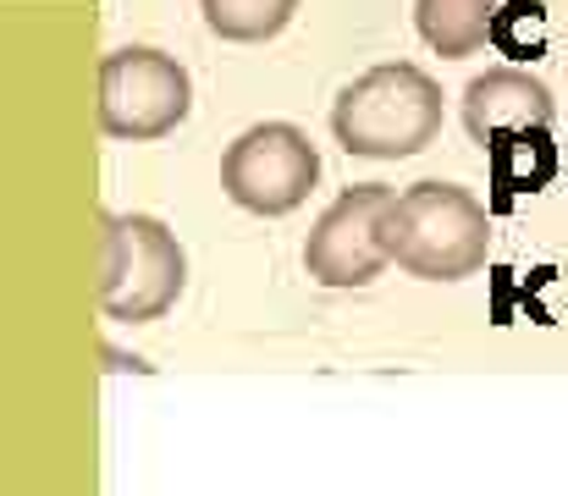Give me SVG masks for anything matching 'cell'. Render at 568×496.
Masks as SVG:
<instances>
[{"label":"cell","instance_id":"1","mask_svg":"<svg viewBox=\"0 0 568 496\" xmlns=\"http://www.w3.org/2000/svg\"><path fill=\"white\" fill-rule=\"evenodd\" d=\"M386 254L419 282H464L491 254V210L458 182H414L386 210Z\"/></svg>","mask_w":568,"mask_h":496},{"label":"cell","instance_id":"2","mask_svg":"<svg viewBox=\"0 0 568 496\" xmlns=\"http://www.w3.org/2000/svg\"><path fill=\"white\" fill-rule=\"evenodd\" d=\"M332 133L359 161H408L442 133V83L408 61H381L337 94Z\"/></svg>","mask_w":568,"mask_h":496},{"label":"cell","instance_id":"3","mask_svg":"<svg viewBox=\"0 0 568 496\" xmlns=\"http://www.w3.org/2000/svg\"><path fill=\"white\" fill-rule=\"evenodd\" d=\"M189 287V254L161 215H100V310L105 321H161Z\"/></svg>","mask_w":568,"mask_h":496},{"label":"cell","instance_id":"4","mask_svg":"<svg viewBox=\"0 0 568 496\" xmlns=\"http://www.w3.org/2000/svg\"><path fill=\"white\" fill-rule=\"evenodd\" d=\"M189 111L193 83L166 50L128 44L100 61V128L111 139H128V144L166 139L189 122Z\"/></svg>","mask_w":568,"mask_h":496},{"label":"cell","instance_id":"5","mask_svg":"<svg viewBox=\"0 0 568 496\" xmlns=\"http://www.w3.org/2000/svg\"><path fill=\"white\" fill-rule=\"evenodd\" d=\"M315 182H321V155H315L310 133L293 128V122H260L243 139H232L226 155H221L226 199L237 210H254V215L298 210Z\"/></svg>","mask_w":568,"mask_h":496},{"label":"cell","instance_id":"6","mask_svg":"<svg viewBox=\"0 0 568 496\" xmlns=\"http://www.w3.org/2000/svg\"><path fill=\"white\" fill-rule=\"evenodd\" d=\"M392 199L397 193L381 188V182H359V188L337 193V204L315 221V232L304 243V271L321 287H371L392 265V254H386Z\"/></svg>","mask_w":568,"mask_h":496},{"label":"cell","instance_id":"7","mask_svg":"<svg viewBox=\"0 0 568 496\" xmlns=\"http://www.w3.org/2000/svg\"><path fill=\"white\" fill-rule=\"evenodd\" d=\"M558 122V100L541 78H530L525 67H491L464 89V128L469 139L486 150L503 133H525V128H552Z\"/></svg>","mask_w":568,"mask_h":496},{"label":"cell","instance_id":"8","mask_svg":"<svg viewBox=\"0 0 568 496\" xmlns=\"http://www.w3.org/2000/svg\"><path fill=\"white\" fill-rule=\"evenodd\" d=\"M491 161V210H514L525 193H541L558 176V144L552 128H525V133H503L486 144Z\"/></svg>","mask_w":568,"mask_h":496},{"label":"cell","instance_id":"9","mask_svg":"<svg viewBox=\"0 0 568 496\" xmlns=\"http://www.w3.org/2000/svg\"><path fill=\"white\" fill-rule=\"evenodd\" d=\"M491 22H497V0H414L419 39L447 61L475 55L491 39Z\"/></svg>","mask_w":568,"mask_h":496},{"label":"cell","instance_id":"10","mask_svg":"<svg viewBox=\"0 0 568 496\" xmlns=\"http://www.w3.org/2000/svg\"><path fill=\"white\" fill-rule=\"evenodd\" d=\"M199 11H204L215 39H226V44H265V39H276L293 22L298 0H199Z\"/></svg>","mask_w":568,"mask_h":496},{"label":"cell","instance_id":"11","mask_svg":"<svg viewBox=\"0 0 568 496\" xmlns=\"http://www.w3.org/2000/svg\"><path fill=\"white\" fill-rule=\"evenodd\" d=\"M491 44L503 55H514V61H536L547 50V6L541 0H508V6H497Z\"/></svg>","mask_w":568,"mask_h":496}]
</instances>
